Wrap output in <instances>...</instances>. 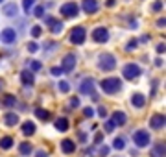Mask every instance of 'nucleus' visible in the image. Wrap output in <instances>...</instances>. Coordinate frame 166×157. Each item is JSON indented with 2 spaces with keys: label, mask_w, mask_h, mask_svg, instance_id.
I'll return each mask as SVG.
<instances>
[{
  "label": "nucleus",
  "mask_w": 166,
  "mask_h": 157,
  "mask_svg": "<svg viewBox=\"0 0 166 157\" xmlns=\"http://www.w3.org/2000/svg\"><path fill=\"white\" fill-rule=\"evenodd\" d=\"M113 148H114V150H118V152L126 148V141H124V137H116V139L113 141Z\"/></svg>",
  "instance_id": "cd10ccee"
},
{
  "label": "nucleus",
  "mask_w": 166,
  "mask_h": 157,
  "mask_svg": "<svg viewBox=\"0 0 166 157\" xmlns=\"http://www.w3.org/2000/svg\"><path fill=\"white\" fill-rule=\"evenodd\" d=\"M122 74H124L126 80H137L142 74V70H140V67H138L137 63H127V65H124Z\"/></svg>",
  "instance_id": "423d86ee"
},
{
  "label": "nucleus",
  "mask_w": 166,
  "mask_h": 157,
  "mask_svg": "<svg viewBox=\"0 0 166 157\" xmlns=\"http://www.w3.org/2000/svg\"><path fill=\"white\" fill-rule=\"evenodd\" d=\"M35 117H37L39 120H43V122H48L52 115H50V111H46V109H41V107H37V109H35Z\"/></svg>",
  "instance_id": "412c9836"
},
{
  "label": "nucleus",
  "mask_w": 166,
  "mask_h": 157,
  "mask_svg": "<svg viewBox=\"0 0 166 157\" xmlns=\"http://www.w3.org/2000/svg\"><path fill=\"white\" fill-rule=\"evenodd\" d=\"M41 69H43L41 61H31V63H30V70H31V72H37V70H41Z\"/></svg>",
  "instance_id": "72a5a7b5"
},
{
  "label": "nucleus",
  "mask_w": 166,
  "mask_h": 157,
  "mask_svg": "<svg viewBox=\"0 0 166 157\" xmlns=\"http://www.w3.org/2000/svg\"><path fill=\"white\" fill-rule=\"evenodd\" d=\"M81 9L87 13V15H92V13H96L100 9V4L98 0H83L81 2Z\"/></svg>",
  "instance_id": "9b49d317"
},
{
  "label": "nucleus",
  "mask_w": 166,
  "mask_h": 157,
  "mask_svg": "<svg viewBox=\"0 0 166 157\" xmlns=\"http://www.w3.org/2000/svg\"><path fill=\"white\" fill-rule=\"evenodd\" d=\"M116 2H114V0H107V8H113V6H114Z\"/></svg>",
  "instance_id": "09e8293b"
},
{
  "label": "nucleus",
  "mask_w": 166,
  "mask_h": 157,
  "mask_svg": "<svg viewBox=\"0 0 166 157\" xmlns=\"http://www.w3.org/2000/svg\"><path fill=\"white\" fill-rule=\"evenodd\" d=\"M76 56L74 54H67V56L63 57V63H61V69H63V72H74L76 69Z\"/></svg>",
  "instance_id": "9d476101"
},
{
  "label": "nucleus",
  "mask_w": 166,
  "mask_h": 157,
  "mask_svg": "<svg viewBox=\"0 0 166 157\" xmlns=\"http://www.w3.org/2000/svg\"><path fill=\"white\" fill-rule=\"evenodd\" d=\"M150 128L151 129H162L164 128V115H153L150 120Z\"/></svg>",
  "instance_id": "f3484780"
},
{
  "label": "nucleus",
  "mask_w": 166,
  "mask_h": 157,
  "mask_svg": "<svg viewBox=\"0 0 166 157\" xmlns=\"http://www.w3.org/2000/svg\"><path fill=\"white\" fill-rule=\"evenodd\" d=\"M91 37H92V41H94V43H100V44H103V43H107V41H109V30H107V28H103V26H100V28L92 30Z\"/></svg>",
  "instance_id": "6e6552de"
},
{
  "label": "nucleus",
  "mask_w": 166,
  "mask_h": 157,
  "mask_svg": "<svg viewBox=\"0 0 166 157\" xmlns=\"http://www.w3.org/2000/svg\"><path fill=\"white\" fill-rule=\"evenodd\" d=\"M20 81H22V85L31 87L33 83H35V74H33L31 70H22L20 72Z\"/></svg>",
  "instance_id": "ddd939ff"
},
{
  "label": "nucleus",
  "mask_w": 166,
  "mask_h": 157,
  "mask_svg": "<svg viewBox=\"0 0 166 157\" xmlns=\"http://www.w3.org/2000/svg\"><path fill=\"white\" fill-rule=\"evenodd\" d=\"M54 128L57 129L59 133H65V131H68V128H70V124H68V118H65V117H59L57 120L54 122Z\"/></svg>",
  "instance_id": "dca6fc26"
},
{
  "label": "nucleus",
  "mask_w": 166,
  "mask_h": 157,
  "mask_svg": "<svg viewBox=\"0 0 166 157\" xmlns=\"http://www.w3.org/2000/svg\"><path fill=\"white\" fill-rule=\"evenodd\" d=\"M137 46H138V41H137V39H131L129 43H127V46H126V50H127V52L137 50Z\"/></svg>",
  "instance_id": "f704fd0d"
},
{
  "label": "nucleus",
  "mask_w": 166,
  "mask_h": 157,
  "mask_svg": "<svg viewBox=\"0 0 166 157\" xmlns=\"http://www.w3.org/2000/svg\"><path fill=\"white\" fill-rule=\"evenodd\" d=\"M33 15L37 19H43L44 17V6H35V8H33Z\"/></svg>",
  "instance_id": "c85d7f7f"
},
{
  "label": "nucleus",
  "mask_w": 166,
  "mask_h": 157,
  "mask_svg": "<svg viewBox=\"0 0 166 157\" xmlns=\"http://www.w3.org/2000/svg\"><path fill=\"white\" fill-rule=\"evenodd\" d=\"M33 6H35V0H24V2H22V9H24L26 15H30V13H31Z\"/></svg>",
  "instance_id": "bb28decb"
},
{
  "label": "nucleus",
  "mask_w": 166,
  "mask_h": 157,
  "mask_svg": "<svg viewBox=\"0 0 166 157\" xmlns=\"http://www.w3.org/2000/svg\"><path fill=\"white\" fill-rule=\"evenodd\" d=\"M100 87H102V91L105 94L113 96V94L122 91V80L120 78H105V80L100 81Z\"/></svg>",
  "instance_id": "f257e3e1"
},
{
  "label": "nucleus",
  "mask_w": 166,
  "mask_h": 157,
  "mask_svg": "<svg viewBox=\"0 0 166 157\" xmlns=\"http://www.w3.org/2000/svg\"><path fill=\"white\" fill-rule=\"evenodd\" d=\"M59 13H61L65 19H74V17L79 15V6L76 4V2H65V4L59 8Z\"/></svg>",
  "instance_id": "20e7f679"
},
{
  "label": "nucleus",
  "mask_w": 166,
  "mask_h": 157,
  "mask_svg": "<svg viewBox=\"0 0 166 157\" xmlns=\"http://www.w3.org/2000/svg\"><path fill=\"white\" fill-rule=\"evenodd\" d=\"M157 54H164V44H159L157 46Z\"/></svg>",
  "instance_id": "a18cd8bd"
},
{
  "label": "nucleus",
  "mask_w": 166,
  "mask_h": 157,
  "mask_svg": "<svg viewBox=\"0 0 166 157\" xmlns=\"http://www.w3.org/2000/svg\"><path fill=\"white\" fill-rule=\"evenodd\" d=\"M102 133H98V135H96V137H94V142H96V144H100V142H102Z\"/></svg>",
  "instance_id": "37998d69"
},
{
  "label": "nucleus",
  "mask_w": 166,
  "mask_h": 157,
  "mask_svg": "<svg viewBox=\"0 0 166 157\" xmlns=\"http://www.w3.org/2000/svg\"><path fill=\"white\" fill-rule=\"evenodd\" d=\"M150 141H151V137H150V133L146 129H137L133 133V142H135L137 148H148Z\"/></svg>",
  "instance_id": "7ed1b4c3"
},
{
  "label": "nucleus",
  "mask_w": 166,
  "mask_h": 157,
  "mask_svg": "<svg viewBox=\"0 0 166 157\" xmlns=\"http://www.w3.org/2000/svg\"><path fill=\"white\" fill-rule=\"evenodd\" d=\"M50 74H52V76H55V78H59V76H63V69H61V67H52Z\"/></svg>",
  "instance_id": "2f4dec72"
},
{
  "label": "nucleus",
  "mask_w": 166,
  "mask_h": 157,
  "mask_svg": "<svg viewBox=\"0 0 166 157\" xmlns=\"http://www.w3.org/2000/svg\"><path fill=\"white\" fill-rule=\"evenodd\" d=\"M83 113H85V117H89V118L94 117V109L92 107H85V109H83Z\"/></svg>",
  "instance_id": "58836bf2"
},
{
  "label": "nucleus",
  "mask_w": 166,
  "mask_h": 157,
  "mask_svg": "<svg viewBox=\"0 0 166 157\" xmlns=\"http://www.w3.org/2000/svg\"><path fill=\"white\" fill-rule=\"evenodd\" d=\"M19 152H20V155H30L33 152V146L30 144V142H22L20 148H19Z\"/></svg>",
  "instance_id": "a878e982"
},
{
  "label": "nucleus",
  "mask_w": 166,
  "mask_h": 157,
  "mask_svg": "<svg viewBox=\"0 0 166 157\" xmlns=\"http://www.w3.org/2000/svg\"><path fill=\"white\" fill-rule=\"evenodd\" d=\"M35 129L37 128H35V124H33L31 120H26L22 124V135H24V137H31V135L35 133Z\"/></svg>",
  "instance_id": "6ab92c4d"
},
{
  "label": "nucleus",
  "mask_w": 166,
  "mask_h": 157,
  "mask_svg": "<svg viewBox=\"0 0 166 157\" xmlns=\"http://www.w3.org/2000/svg\"><path fill=\"white\" fill-rule=\"evenodd\" d=\"M114 67H116V59L113 54H102L98 59V69L103 72H111V70H114Z\"/></svg>",
  "instance_id": "f03ea898"
},
{
  "label": "nucleus",
  "mask_w": 166,
  "mask_h": 157,
  "mask_svg": "<svg viewBox=\"0 0 166 157\" xmlns=\"http://www.w3.org/2000/svg\"><path fill=\"white\" fill-rule=\"evenodd\" d=\"M61 150H63V153L70 155V153L76 152V142L72 139H63V141H61Z\"/></svg>",
  "instance_id": "2eb2a0df"
},
{
  "label": "nucleus",
  "mask_w": 166,
  "mask_h": 157,
  "mask_svg": "<svg viewBox=\"0 0 166 157\" xmlns=\"http://www.w3.org/2000/svg\"><path fill=\"white\" fill-rule=\"evenodd\" d=\"M57 89H59V91L63 92V94H67L68 91H70V85H68V81H59V85H57Z\"/></svg>",
  "instance_id": "c756f323"
},
{
  "label": "nucleus",
  "mask_w": 166,
  "mask_h": 157,
  "mask_svg": "<svg viewBox=\"0 0 166 157\" xmlns=\"http://www.w3.org/2000/svg\"><path fill=\"white\" fill-rule=\"evenodd\" d=\"M79 141L85 142V141H87V135H85V133H79Z\"/></svg>",
  "instance_id": "de8ad7c7"
},
{
  "label": "nucleus",
  "mask_w": 166,
  "mask_h": 157,
  "mask_svg": "<svg viewBox=\"0 0 166 157\" xmlns=\"http://www.w3.org/2000/svg\"><path fill=\"white\" fill-rule=\"evenodd\" d=\"M150 157H164V144H155L150 152Z\"/></svg>",
  "instance_id": "5701e85b"
},
{
  "label": "nucleus",
  "mask_w": 166,
  "mask_h": 157,
  "mask_svg": "<svg viewBox=\"0 0 166 157\" xmlns=\"http://www.w3.org/2000/svg\"><path fill=\"white\" fill-rule=\"evenodd\" d=\"M50 28H52L50 32L54 33V35H59V33L63 32V22H61V20H54V22L50 24Z\"/></svg>",
  "instance_id": "393cba45"
},
{
  "label": "nucleus",
  "mask_w": 166,
  "mask_h": 157,
  "mask_svg": "<svg viewBox=\"0 0 166 157\" xmlns=\"http://www.w3.org/2000/svg\"><path fill=\"white\" fill-rule=\"evenodd\" d=\"M0 41H2L4 44H13L17 41V32L13 28H4L2 33H0Z\"/></svg>",
  "instance_id": "1a4fd4ad"
},
{
  "label": "nucleus",
  "mask_w": 166,
  "mask_h": 157,
  "mask_svg": "<svg viewBox=\"0 0 166 157\" xmlns=\"http://www.w3.org/2000/svg\"><path fill=\"white\" fill-rule=\"evenodd\" d=\"M2 13H4L6 17H17V13H19L17 4H6L4 8H2Z\"/></svg>",
  "instance_id": "aec40b11"
},
{
  "label": "nucleus",
  "mask_w": 166,
  "mask_h": 157,
  "mask_svg": "<svg viewBox=\"0 0 166 157\" xmlns=\"http://www.w3.org/2000/svg\"><path fill=\"white\" fill-rule=\"evenodd\" d=\"M151 9H153V11H161V9H162V0H157V2H153Z\"/></svg>",
  "instance_id": "4c0bfd02"
},
{
  "label": "nucleus",
  "mask_w": 166,
  "mask_h": 157,
  "mask_svg": "<svg viewBox=\"0 0 166 157\" xmlns=\"http://www.w3.org/2000/svg\"><path fill=\"white\" fill-rule=\"evenodd\" d=\"M98 115H100L102 118H105V117H107V109L103 107V105H100V107H98Z\"/></svg>",
  "instance_id": "a19ab883"
},
{
  "label": "nucleus",
  "mask_w": 166,
  "mask_h": 157,
  "mask_svg": "<svg viewBox=\"0 0 166 157\" xmlns=\"http://www.w3.org/2000/svg\"><path fill=\"white\" fill-rule=\"evenodd\" d=\"M114 128H116V126H114V124H113V122H111V120H107V122H105V124H103V129H105V131H107V133H111V131H113V129H114Z\"/></svg>",
  "instance_id": "e433bc0d"
},
{
  "label": "nucleus",
  "mask_w": 166,
  "mask_h": 157,
  "mask_svg": "<svg viewBox=\"0 0 166 157\" xmlns=\"http://www.w3.org/2000/svg\"><path fill=\"white\" fill-rule=\"evenodd\" d=\"M79 92L81 94H87V96H92L96 100V92H94V80L92 78H85L79 83Z\"/></svg>",
  "instance_id": "0eeeda50"
},
{
  "label": "nucleus",
  "mask_w": 166,
  "mask_h": 157,
  "mask_svg": "<svg viewBox=\"0 0 166 157\" xmlns=\"http://www.w3.org/2000/svg\"><path fill=\"white\" fill-rule=\"evenodd\" d=\"M68 107H70V109H78L79 107V98L78 96H72L70 100H68Z\"/></svg>",
  "instance_id": "7c9ffc66"
},
{
  "label": "nucleus",
  "mask_w": 166,
  "mask_h": 157,
  "mask_svg": "<svg viewBox=\"0 0 166 157\" xmlns=\"http://www.w3.org/2000/svg\"><path fill=\"white\" fill-rule=\"evenodd\" d=\"M54 20H55V19H54V17H46V19H44V22H46V24H48V26H50V24H52V22H54Z\"/></svg>",
  "instance_id": "c03bdc74"
},
{
  "label": "nucleus",
  "mask_w": 166,
  "mask_h": 157,
  "mask_svg": "<svg viewBox=\"0 0 166 157\" xmlns=\"http://www.w3.org/2000/svg\"><path fill=\"white\" fill-rule=\"evenodd\" d=\"M28 52H30V54L39 52V44L37 43H30V44H28Z\"/></svg>",
  "instance_id": "c9c22d12"
},
{
  "label": "nucleus",
  "mask_w": 166,
  "mask_h": 157,
  "mask_svg": "<svg viewBox=\"0 0 166 157\" xmlns=\"http://www.w3.org/2000/svg\"><path fill=\"white\" fill-rule=\"evenodd\" d=\"M41 35H43V28H41V26H33V28H31V37H41Z\"/></svg>",
  "instance_id": "473e14b6"
},
{
  "label": "nucleus",
  "mask_w": 166,
  "mask_h": 157,
  "mask_svg": "<svg viewBox=\"0 0 166 157\" xmlns=\"http://www.w3.org/2000/svg\"><path fill=\"white\" fill-rule=\"evenodd\" d=\"M100 155H102V157H107V155H109V146L103 144V146L100 148Z\"/></svg>",
  "instance_id": "ea45409f"
},
{
  "label": "nucleus",
  "mask_w": 166,
  "mask_h": 157,
  "mask_svg": "<svg viewBox=\"0 0 166 157\" xmlns=\"http://www.w3.org/2000/svg\"><path fill=\"white\" fill-rule=\"evenodd\" d=\"M35 157H48V152L46 150H39V152L35 153Z\"/></svg>",
  "instance_id": "79ce46f5"
},
{
  "label": "nucleus",
  "mask_w": 166,
  "mask_h": 157,
  "mask_svg": "<svg viewBox=\"0 0 166 157\" xmlns=\"http://www.w3.org/2000/svg\"><path fill=\"white\" fill-rule=\"evenodd\" d=\"M0 2H4V0H0Z\"/></svg>",
  "instance_id": "603ef678"
},
{
  "label": "nucleus",
  "mask_w": 166,
  "mask_h": 157,
  "mask_svg": "<svg viewBox=\"0 0 166 157\" xmlns=\"http://www.w3.org/2000/svg\"><path fill=\"white\" fill-rule=\"evenodd\" d=\"M85 39H87V30L83 28V26H76V28H72L70 32V43L72 44H83L85 43Z\"/></svg>",
  "instance_id": "39448f33"
},
{
  "label": "nucleus",
  "mask_w": 166,
  "mask_h": 157,
  "mask_svg": "<svg viewBox=\"0 0 166 157\" xmlns=\"http://www.w3.org/2000/svg\"><path fill=\"white\" fill-rule=\"evenodd\" d=\"M111 122H113L114 126L122 128V126H126V122H127V115L124 111H114L113 115H111Z\"/></svg>",
  "instance_id": "f8f14e48"
},
{
  "label": "nucleus",
  "mask_w": 166,
  "mask_h": 157,
  "mask_svg": "<svg viewBox=\"0 0 166 157\" xmlns=\"http://www.w3.org/2000/svg\"><path fill=\"white\" fill-rule=\"evenodd\" d=\"M157 26H159V28H164V19H159L157 20Z\"/></svg>",
  "instance_id": "49530a36"
},
{
  "label": "nucleus",
  "mask_w": 166,
  "mask_h": 157,
  "mask_svg": "<svg viewBox=\"0 0 166 157\" xmlns=\"http://www.w3.org/2000/svg\"><path fill=\"white\" fill-rule=\"evenodd\" d=\"M2 87H4V81H2V80H0V91H2Z\"/></svg>",
  "instance_id": "3c124183"
},
{
  "label": "nucleus",
  "mask_w": 166,
  "mask_h": 157,
  "mask_svg": "<svg viewBox=\"0 0 166 157\" xmlns=\"http://www.w3.org/2000/svg\"><path fill=\"white\" fill-rule=\"evenodd\" d=\"M2 105H6V107H15L17 105V98L13 96V94H6L4 96V100H2Z\"/></svg>",
  "instance_id": "b1692460"
},
{
  "label": "nucleus",
  "mask_w": 166,
  "mask_h": 157,
  "mask_svg": "<svg viewBox=\"0 0 166 157\" xmlns=\"http://www.w3.org/2000/svg\"><path fill=\"white\" fill-rule=\"evenodd\" d=\"M144 104H146V96L142 92H133L131 94V105L137 107V109H142Z\"/></svg>",
  "instance_id": "4468645a"
},
{
  "label": "nucleus",
  "mask_w": 166,
  "mask_h": 157,
  "mask_svg": "<svg viewBox=\"0 0 166 157\" xmlns=\"http://www.w3.org/2000/svg\"><path fill=\"white\" fill-rule=\"evenodd\" d=\"M13 144H15V142H13V137H9V135H6V137L0 139V148L2 150H11Z\"/></svg>",
  "instance_id": "4be33fe9"
},
{
  "label": "nucleus",
  "mask_w": 166,
  "mask_h": 157,
  "mask_svg": "<svg viewBox=\"0 0 166 157\" xmlns=\"http://www.w3.org/2000/svg\"><path fill=\"white\" fill-rule=\"evenodd\" d=\"M140 41H142V43H148V41H150V35H144V37H140Z\"/></svg>",
  "instance_id": "8fccbe9b"
},
{
  "label": "nucleus",
  "mask_w": 166,
  "mask_h": 157,
  "mask_svg": "<svg viewBox=\"0 0 166 157\" xmlns=\"http://www.w3.org/2000/svg\"><path fill=\"white\" fill-rule=\"evenodd\" d=\"M4 124L8 126V128L17 126V124H19V115H17V113H6V115H4Z\"/></svg>",
  "instance_id": "a211bd4d"
}]
</instances>
